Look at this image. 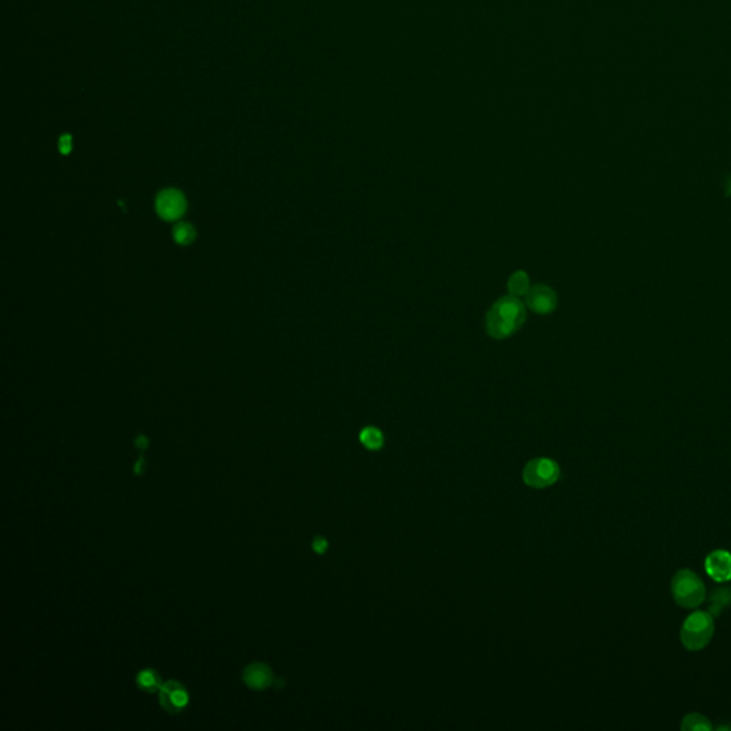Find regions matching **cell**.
<instances>
[{"instance_id": "1", "label": "cell", "mask_w": 731, "mask_h": 731, "mask_svg": "<svg viewBox=\"0 0 731 731\" xmlns=\"http://www.w3.org/2000/svg\"><path fill=\"white\" fill-rule=\"evenodd\" d=\"M526 320V308L516 296L497 300L486 316V329L493 339H504L513 335Z\"/></svg>"}, {"instance_id": "2", "label": "cell", "mask_w": 731, "mask_h": 731, "mask_svg": "<svg viewBox=\"0 0 731 731\" xmlns=\"http://www.w3.org/2000/svg\"><path fill=\"white\" fill-rule=\"evenodd\" d=\"M714 618L710 611H694L683 623L680 639L690 651L703 650L713 639Z\"/></svg>"}, {"instance_id": "3", "label": "cell", "mask_w": 731, "mask_h": 731, "mask_svg": "<svg viewBox=\"0 0 731 731\" xmlns=\"http://www.w3.org/2000/svg\"><path fill=\"white\" fill-rule=\"evenodd\" d=\"M671 594L683 608H696L706 600V586L692 570H680L671 580Z\"/></svg>"}, {"instance_id": "4", "label": "cell", "mask_w": 731, "mask_h": 731, "mask_svg": "<svg viewBox=\"0 0 731 731\" xmlns=\"http://www.w3.org/2000/svg\"><path fill=\"white\" fill-rule=\"evenodd\" d=\"M560 477L558 464L550 458H535L527 463L523 472L525 483L535 489H544L554 485Z\"/></svg>"}, {"instance_id": "5", "label": "cell", "mask_w": 731, "mask_h": 731, "mask_svg": "<svg viewBox=\"0 0 731 731\" xmlns=\"http://www.w3.org/2000/svg\"><path fill=\"white\" fill-rule=\"evenodd\" d=\"M156 211L165 220H176L186 211V199L179 190H163L156 200Z\"/></svg>"}, {"instance_id": "6", "label": "cell", "mask_w": 731, "mask_h": 731, "mask_svg": "<svg viewBox=\"0 0 731 731\" xmlns=\"http://www.w3.org/2000/svg\"><path fill=\"white\" fill-rule=\"evenodd\" d=\"M556 293L544 285H536L526 293V306L539 315H549L556 308Z\"/></svg>"}, {"instance_id": "7", "label": "cell", "mask_w": 731, "mask_h": 731, "mask_svg": "<svg viewBox=\"0 0 731 731\" xmlns=\"http://www.w3.org/2000/svg\"><path fill=\"white\" fill-rule=\"evenodd\" d=\"M706 571L717 583L731 580V553L727 550H714L706 558Z\"/></svg>"}, {"instance_id": "8", "label": "cell", "mask_w": 731, "mask_h": 731, "mask_svg": "<svg viewBox=\"0 0 731 731\" xmlns=\"http://www.w3.org/2000/svg\"><path fill=\"white\" fill-rule=\"evenodd\" d=\"M243 680L250 689L263 690L273 683V673L268 666L262 663H254L244 670Z\"/></svg>"}, {"instance_id": "9", "label": "cell", "mask_w": 731, "mask_h": 731, "mask_svg": "<svg viewBox=\"0 0 731 731\" xmlns=\"http://www.w3.org/2000/svg\"><path fill=\"white\" fill-rule=\"evenodd\" d=\"M163 699L169 700V703L165 704V708H168L169 711H172V707L173 708H183L187 704V700H189L187 693L182 687L173 686L172 683L165 686L163 694H162V700Z\"/></svg>"}, {"instance_id": "10", "label": "cell", "mask_w": 731, "mask_h": 731, "mask_svg": "<svg viewBox=\"0 0 731 731\" xmlns=\"http://www.w3.org/2000/svg\"><path fill=\"white\" fill-rule=\"evenodd\" d=\"M507 287H508V293L511 296H526V293L529 292L530 289V282H529V276L526 272H516L510 279H508V283H507Z\"/></svg>"}, {"instance_id": "11", "label": "cell", "mask_w": 731, "mask_h": 731, "mask_svg": "<svg viewBox=\"0 0 731 731\" xmlns=\"http://www.w3.org/2000/svg\"><path fill=\"white\" fill-rule=\"evenodd\" d=\"M360 442L363 443V446L366 449L369 450H379L383 443H385V437L382 435V432L376 427H366L361 430L360 433Z\"/></svg>"}, {"instance_id": "12", "label": "cell", "mask_w": 731, "mask_h": 731, "mask_svg": "<svg viewBox=\"0 0 731 731\" xmlns=\"http://www.w3.org/2000/svg\"><path fill=\"white\" fill-rule=\"evenodd\" d=\"M731 603V589H720V590H716L711 596V606H710V613L717 616L720 614L725 607H728V604Z\"/></svg>"}, {"instance_id": "13", "label": "cell", "mask_w": 731, "mask_h": 731, "mask_svg": "<svg viewBox=\"0 0 731 731\" xmlns=\"http://www.w3.org/2000/svg\"><path fill=\"white\" fill-rule=\"evenodd\" d=\"M682 728L683 730H710L711 725H710V721L701 716V714H697V713H693V714H689L685 717L683 720V724H682Z\"/></svg>"}, {"instance_id": "14", "label": "cell", "mask_w": 731, "mask_h": 731, "mask_svg": "<svg viewBox=\"0 0 731 731\" xmlns=\"http://www.w3.org/2000/svg\"><path fill=\"white\" fill-rule=\"evenodd\" d=\"M173 236H175V239H176L177 243H180V244H189V243H192V242L194 240V237H196V232H194V229H193L190 225H187V223H179V225L175 227V230H173Z\"/></svg>"}, {"instance_id": "15", "label": "cell", "mask_w": 731, "mask_h": 731, "mask_svg": "<svg viewBox=\"0 0 731 731\" xmlns=\"http://www.w3.org/2000/svg\"><path fill=\"white\" fill-rule=\"evenodd\" d=\"M137 683L142 689L153 692L159 687V677L151 670H144L137 675Z\"/></svg>"}, {"instance_id": "16", "label": "cell", "mask_w": 731, "mask_h": 731, "mask_svg": "<svg viewBox=\"0 0 731 731\" xmlns=\"http://www.w3.org/2000/svg\"><path fill=\"white\" fill-rule=\"evenodd\" d=\"M72 136L70 135H63L61 139H59V150L63 153V154H69L72 151Z\"/></svg>"}, {"instance_id": "17", "label": "cell", "mask_w": 731, "mask_h": 731, "mask_svg": "<svg viewBox=\"0 0 731 731\" xmlns=\"http://www.w3.org/2000/svg\"><path fill=\"white\" fill-rule=\"evenodd\" d=\"M327 546L329 544H327L326 539H323V537H316L315 542H313V550H315L316 553H320V554L327 550Z\"/></svg>"}, {"instance_id": "18", "label": "cell", "mask_w": 731, "mask_h": 731, "mask_svg": "<svg viewBox=\"0 0 731 731\" xmlns=\"http://www.w3.org/2000/svg\"><path fill=\"white\" fill-rule=\"evenodd\" d=\"M147 444H149V442H147V439H146L144 436H139V437L136 439V446H137L139 449H146Z\"/></svg>"}, {"instance_id": "19", "label": "cell", "mask_w": 731, "mask_h": 731, "mask_svg": "<svg viewBox=\"0 0 731 731\" xmlns=\"http://www.w3.org/2000/svg\"><path fill=\"white\" fill-rule=\"evenodd\" d=\"M143 464H144V460H143V457H140V458H139V461H137V463H136V466H135V472H136L137 475H140V473H142V470H143Z\"/></svg>"}]
</instances>
